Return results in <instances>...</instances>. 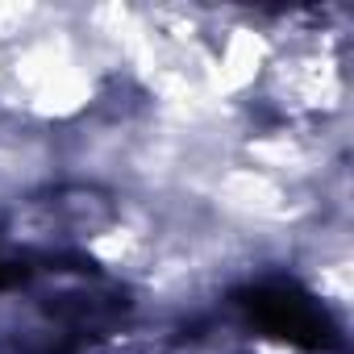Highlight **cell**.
Instances as JSON below:
<instances>
[{
    "instance_id": "obj_1",
    "label": "cell",
    "mask_w": 354,
    "mask_h": 354,
    "mask_svg": "<svg viewBox=\"0 0 354 354\" xmlns=\"http://www.w3.org/2000/svg\"><path fill=\"white\" fill-rule=\"evenodd\" d=\"M250 313H254L271 333L292 337V342H300V346H325L329 333H333V329L325 325L321 308H317L308 296L292 292V288H259V292H250Z\"/></svg>"
}]
</instances>
